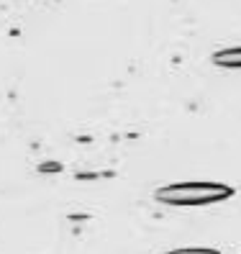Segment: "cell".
<instances>
[{"label": "cell", "mask_w": 241, "mask_h": 254, "mask_svg": "<svg viewBox=\"0 0 241 254\" xmlns=\"http://www.w3.org/2000/svg\"><path fill=\"white\" fill-rule=\"evenodd\" d=\"M229 195H231V188L218 183H180V185L162 188L157 192V200L170 205H208Z\"/></svg>", "instance_id": "cell-1"}, {"label": "cell", "mask_w": 241, "mask_h": 254, "mask_svg": "<svg viewBox=\"0 0 241 254\" xmlns=\"http://www.w3.org/2000/svg\"><path fill=\"white\" fill-rule=\"evenodd\" d=\"M213 62L218 67H229V69H241V47L234 49H223L213 54Z\"/></svg>", "instance_id": "cell-2"}, {"label": "cell", "mask_w": 241, "mask_h": 254, "mask_svg": "<svg viewBox=\"0 0 241 254\" xmlns=\"http://www.w3.org/2000/svg\"><path fill=\"white\" fill-rule=\"evenodd\" d=\"M175 254H218V252H210V249H192V252H175Z\"/></svg>", "instance_id": "cell-3"}]
</instances>
